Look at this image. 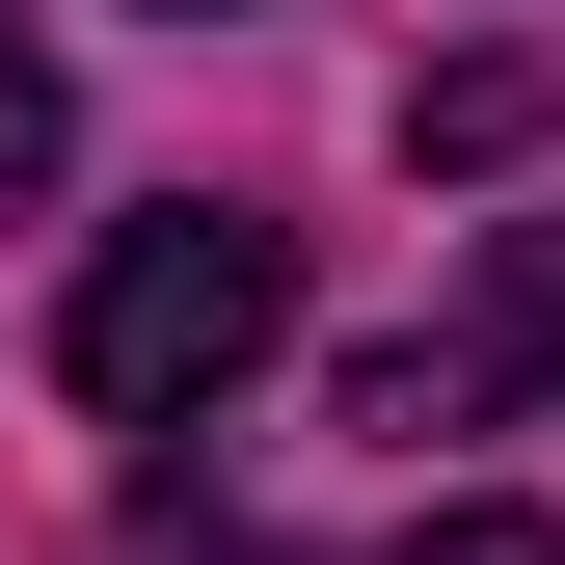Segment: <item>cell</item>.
Returning a JSON list of instances; mask_svg holds the SVG:
<instances>
[{
  "mask_svg": "<svg viewBox=\"0 0 565 565\" xmlns=\"http://www.w3.org/2000/svg\"><path fill=\"white\" fill-rule=\"evenodd\" d=\"M269 323H297V243H269V216H108L82 323H54V377H82L108 431H189V404H216Z\"/></svg>",
  "mask_w": 565,
  "mask_h": 565,
  "instance_id": "6da1fadb",
  "label": "cell"
},
{
  "mask_svg": "<svg viewBox=\"0 0 565 565\" xmlns=\"http://www.w3.org/2000/svg\"><path fill=\"white\" fill-rule=\"evenodd\" d=\"M539 377H565V216L484 243V297H458V323L350 350V431H404V458H431V431H484V404H539Z\"/></svg>",
  "mask_w": 565,
  "mask_h": 565,
  "instance_id": "7a4b0ae2",
  "label": "cell"
},
{
  "mask_svg": "<svg viewBox=\"0 0 565 565\" xmlns=\"http://www.w3.org/2000/svg\"><path fill=\"white\" fill-rule=\"evenodd\" d=\"M54 162H82V108H54V54H28V28H0V216H28Z\"/></svg>",
  "mask_w": 565,
  "mask_h": 565,
  "instance_id": "3957f363",
  "label": "cell"
},
{
  "mask_svg": "<svg viewBox=\"0 0 565 565\" xmlns=\"http://www.w3.org/2000/svg\"><path fill=\"white\" fill-rule=\"evenodd\" d=\"M404 565H565V512H431Z\"/></svg>",
  "mask_w": 565,
  "mask_h": 565,
  "instance_id": "277c9868",
  "label": "cell"
},
{
  "mask_svg": "<svg viewBox=\"0 0 565 565\" xmlns=\"http://www.w3.org/2000/svg\"><path fill=\"white\" fill-rule=\"evenodd\" d=\"M162 565H269V539H162Z\"/></svg>",
  "mask_w": 565,
  "mask_h": 565,
  "instance_id": "5b68a950",
  "label": "cell"
},
{
  "mask_svg": "<svg viewBox=\"0 0 565 565\" xmlns=\"http://www.w3.org/2000/svg\"><path fill=\"white\" fill-rule=\"evenodd\" d=\"M162 28H216V0H162Z\"/></svg>",
  "mask_w": 565,
  "mask_h": 565,
  "instance_id": "8992f818",
  "label": "cell"
}]
</instances>
